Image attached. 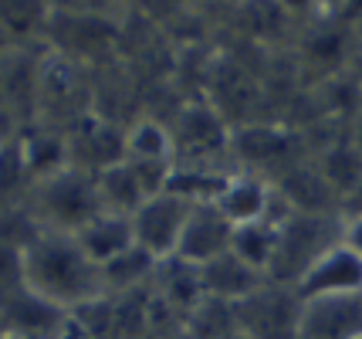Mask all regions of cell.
I'll return each instance as SVG.
<instances>
[{
  "mask_svg": "<svg viewBox=\"0 0 362 339\" xmlns=\"http://www.w3.org/2000/svg\"><path fill=\"white\" fill-rule=\"evenodd\" d=\"M342 217H362V183L342 200Z\"/></svg>",
  "mask_w": 362,
  "mask_h": 339,
  "instance_id": "cell-20",
  "label": "cell"
},
{
  "mask_svg": "<svg viewBox=\"0 0 362 339\" xmlns=\"http://www.w3.org/2000/svg\"><path fill=\"white\" fill-rule=\"evenodd\" d=\"M301 295L291 285L264 282L261 289L237 302V326L247 339H298Z\"/></svg>",
  "mask_w": 362,
  "mask_h": 339,
  "instance_id": "cell-4",
  "label": "cell"
},
{
  "mask_svg": "<svg viewBox=\"0 0 362 339\" xmlns=\"http://www.w3.org/2000/svg\"><path fill=\"white\" fill-rule=\"evenodd\" d=\"M281 217H268V221H257V224L234 227L230 251L237 258H244L247 265H254L257 272L268 275L271 261H274V248H278V224H281Z\"/></svg>",
  "mask_w": 362,
  "mask_h": 339,
  "instance_id": "cell-17",
  "label": "cell"
},
{
  "mask_svg": "<svg viewBox=\"0 0 362 339\" xmlns=\"http://www.w3.org/2000/svg\"><path fill=\"white\" fill-rule=\"evenodd\" d=\"M54 339H92V336H88V333H85V329H81V326L75 323L71 316H68V319H64V326L58 329V336H54Z\"/></svg>",
  "mask_w": 362,
  "mask_h": 339,
  "instance_id": "cell-21",
  "label": "cell"
},
{
  "mask_svg": "<svg viewBox=\"0 0 362 339\" xmlns=\"http://www.w3.org/2000/svg\"><path fill=\"white\" fill-rule=\"evenodd\" d=\"M298 339H362V292L308 299L301 306Z\"/></svg>",
  "mask_w": 362,
  "mask_h": 339,
  "instance_id": "cell-9",
  "label": "cell"
},
{
  "mask_svg": "<svg viewBox=\"0 0 362 339\" xmlns=\"http://www.w3.org/2000/svg\"><path fill=\"white\" fill-rule=\"evenodd\" d=\"M28 207L45 231H64V234L81 231L92 217L105 210L95 173L78 166H64L45 180H34L28 190Z\"/></svg>",
  "mask_w": 362,
  "mask_h": 339,
  "instance_id": "cell-2",
  "label": "cell"
},
{
  "mask_svg": "<svg viewBox=\"0 0 362 339\" xmlns=\"http://www.w3.org/2000/svg\"><path fill=\"white\" fill-rule=\"evenodd\" d=\"M183 329L193 339H230L240 333V326H237V306L234 302H223V299H214V295H204L187 312Z\"/></svg>",
  "mask_w": 362,
  "mask_h": 339,
  "instance_id": "cell-16",
  "label": "cell"
},
{
  "mask_svg": "<svg viewBox=\"0 0 362 339\" xmlns=\"http://www.w3.org/2000/svg\"><path fill=\"white\" fill-rule=\"evenodd\" d=\"M156 265L159 261L142 251L139 244L129 248L122 258L109 261L102 268V285L105 292H129V289H142V285H153V275H156Z\"/></svg>",
  "mask_w": 362,
  "mask_h": 339,
  "instance_id": "cell-18",
  "label": "cell"
},
{
  "mask_svg": "<svg viewBox=\"0 0 362 339\" xmlns=\"http://www.w3.org/2000/svg\"><path fill=\"white\" fill-rule=\"evenodd\" d=\"M126 160H159L176 163V143L170 122L142 115L132 126H126Z\"/></svg>",
  "mask_w": 362,
  "mask_h": 339,
  "instance_id": "cell-14",
  "label": "cell"
},
{
  "mask_svg": "<svg viewBox=\"0 0 362 339\" xmlns=\"http://www.w3.org/2000/svg\"><path fill=\"white\" fill-rule=\"evenodd\" d=\"M221 214L230 221L234 227L244 224H257V221H268V217H281V214H291L284 207L278 194H274V183L261 173H251V170H234L227 183L221 187V194L214 200Z\"/></svg>",
  "mask_w": 362,
  "mask_h": 339,
  "instance_id": "cell-6",
  "label": "cell"
},
{
  "mask_svg": "<svg viewBox=\"0 0 362 339\" xmlns=\"http://www.w3.org/2000/svg\"><path fill=\"white\" fill-rule=\"evenodd\" d=\"M271 183H274L278 200L291 214H339L342 217V200L329 187V180L322 177V170L315 166L312 156L291 163Z\"/></svg>",
  "mask_w": 362,
  "mask_h": 339,
  "instance_id": "cell-7",
  "label": "cell"
},
{
  "mask_svg": "<svg viewBox=\"0 0 362 339\" xmlns=\"http://www.w3.org/2000/svg\"><path fill=\"white\" fill-rule=\"evenodd\" d=\"M24 285L64 312L105 292L102 268L81 251L75 234L64 231H41L31 241L24 251Z\"/></svg>",
  "mask_w": 362,
  "mask_h": 339,
  "instance_id": "cell-1",
  "label": "cell"
},
{
  "mask_svg": "<svg viewBox=\"0 0 362 339\" xmlns=\"http://www.w3.org/2000/svg\"><path fill=\"white\" fill-rule=\"evenodd\" d=\"M95 183H98L102 207L109 210V214H126V217H132V214L146 204V194H142V187H139V180H136V173H132L129 160L102 170V173L95 177Z\"/></svg>",
  "mask_w": 362,
  "mask_h": 339,
  "instance_id": "cell-15",
  "label": "cell"
},
{
  "mask_svg": "<svg viewBox=\"0 0 362 339\" xmlns=\"http://www.w3.org/2000/svg\"><path fill=\"white\" fill-rule=\"evenodd\" d=\"M230 339H247V336H244V333H237V336H230Z\"/></svg>",
  "mask_w": 362,
  "mask_h": 339,
  "instance_id": "cell-26",
  "label": "cell"
},
{
  "mask_svg": "<svg viewBox=\"0 0 362 339\" xmlns=\"http://www.w3.org/2000/svg\"><path fill=\"white\" fill-rule=\"evenodd\" d=\"M11 45H7V34H4V28H0V51H7Z\"/></svg>",
  "mask_w": 362,
  "mask_h": 339,
  "instance_id": "cell-24",
  "label": "cell"
},
{
  "mask_svg": "<svg viewBox=\"0 0 362 339\" xmlns=\"http://www.w3.org/2000/svg\"><path fill=\"white\" fill-rule=\"evenodd\" d=\"M230 241H234V224L223 217L214 200H204V204H193V210H189L180 248H176V258L204 268L206 261L227 255Z\"/></svg>",
  "mask_w": 362,
  "mask_h": 339,
  "instance_id": "cell-8",
  "label": "cell"
},
{
  "mask_svg": "<svg viewBox=\"0 0 362 339\" xmlns=\"http://www.w3.org/2000/svg\"><path fill=\"white\" fill-rule=\"evenodd\" d=\"M156 339H193V336H189L187 329L180 326V329H173V333H166V336H156Z\"/></svg>",
  "mask_w": 362,
  "mask_h": 339,
  "instance_id": "cell-23",
  "label": "cell"
},
{
  "mask_svg": "<svg viewBox=\"0 0 362 339\" xmlns=\"http://www.w3.org/2000/svg\"><path fill=\"white\" fill-rule=\"evenodd\" d=\"M339 241H342L339 214H284L278 224V248H274L268 278L295 289L305 272Z\"/></svg>",
  "mask_w": 362,
  "mask_h": 339,
  "instance_id": "cell-3",
  "label": "cell"
},
{
  "mask_svg": "<svg viewBox=\"0 0 362 339\" xmlns=\"http://www.w3.org/2000/svg\"><path fill=\"white\" fill-rule=\"evenodd\" d=\"M189 210H193V204L176 194L149 197V200L132 214L136 244H139L142 251H149L156 261L173 258L176 248H180V238H183Z\"/></svg>",
  "mask_w": 362,
  "mask_h": 339,
  "instance_id": "cell-5",
  "label": "cell"
},
{
  "mask_svg": "<svg viewBox=\"0 0 362 339\" xmlns=\"http://www.w3.org/2000/svg\"><path fill=\"white\" fill-rule=\"evenodd\" d=\"M75 241L81 244V251H85V255H88L98 268H105L109 261L122 258L129 248H136L132 217L102 210V214H98V217H92V221L81 227V231H75Z\"/></svg>",
  "mask_w": 362,
  "mask_h": 339,
  "instance_id": "cell-11",
  "label": "cell"
},
{
  "mask_svg": "<svg viewBox=\"0 0 362 339\" xmlns=\"http://www.w3.org/2000/svg\"><path fill=\"white\" fill-rule=\"evenodd\" d=\"M342 244L362 258V217H342Z\"/></svg>",
  "mask_w": 362,
  "mask_h": 339,
  "instance_id": "cell-19",
  "label": "cell"
},
{
  "mask_svg": "<svg viewBox=\"0 0 362 339\" xmlns=\"http://www.w3.org/2000/svg\"><path fill=\"white\" fill-rule=\"evenodd\" d=\"M295 292L301 295V302L325 299V295H356L362 292V258L339 241L305 272Z\"/></svg>",
  "mask_w": 362,
  "mask_h": 339,
  "instance_id": "cell-10",
  "label": "cell"
},
{
  "mask_svg": "<svg viewBox=\"0 0 362 339\" xmlns=\"http://www.w3.org/2000/svg\"><path fill=\"white\" fill-rule=\"evenodd\" d=\"M200 278H204V295H214V299H223V302H244L247 295L261 289L268 282V275L257 272L254 265H247L244 258H237L234 251H227L221 258L206 261L200 268Z\"/></svg>",
  "mask_w": 362,
  "mask_h": 339,
  "instance_id": "cell-12",
  "label": "cell"
},
{
  "mask_svg": "<svg viewBox=\"0 0 362 339\" xmlns=\"http://www.w3.org/2000/svg\"><path fill=\"white\" fill-rule=\"evenodd\" d=\"M312 160H315V166L322 170V177L329 180V187L339 194V200H346L362 183V153L349 136L335 139V143L325 146V149H318Z\"/></svg>",
  "mask_w": 362,
  "mask_h": 339,
  "instance_id": "cell-13",
  "label": "cell"
},
{
  "mask_svg": "<svg viewBox=\"0 0 362 339\" xmlns=\"http://www.w3.org/2000/svg\"><path fill=\"white\" fill-rule=\"evenodd\" d=\"M349 139H352V143L359 146V153H362V113L356 115L352 122H349Z\"/></svg>",
  "mask_w": 362,
  "mask_h": 339,
  "instance_id": "cell-22",
  "label": "cell"
},
{
  "mask_svg": "<svg viewBox=\"0 0 362 339\" xmlns=\"http://www.w3.org/2000/svg\"><path fill=\"white\" fill-rule=\"evenodd\" d=\"M0 339H28V336H11V333H0Z\"/></svg>",
  "mask_w": 362,
  "mask_h": 339,
  "instance_id": "cell-25",
  "label": "cell"
}]
</instances>
